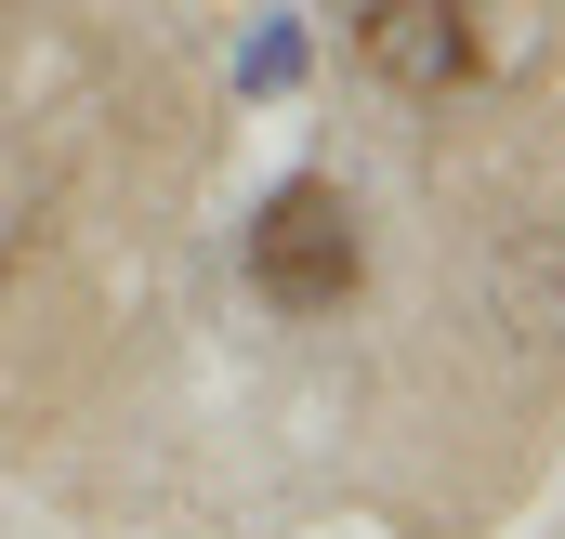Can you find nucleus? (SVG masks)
I'll return each instance as SVG.
<instances>
[{"label":"nucleus","instance_id":"1","mask_svg":"<svg viewBox=\"0 0 565 539\" xmlns=\"http://www.w3.org/2000/svg\"><path fill=\"white\" fill-rule=\"evenodd\" d=\"M237 251H250V289H264L277 316H342V303H355V276H369L355 198H342V184H316V171L277 184V198L250 211V237H237Z\"/></svg>","mask_w":565,"mask_h":539},{"label":"nucleus","instance_id":"2","mask_svg":"<svg viewBox=\"0 0 565 539\" xmlns=\"http://www.w3.org/2000/svg\"><path fill=\"white\" fill-rule=\"evenodd\" d=\"M355 53L395 93H447V80L487 66V27H473V0H369L355 13Z\"/></svg>","mask_w":565,"mask_h":539},{"label":"nucleus","instance_id":"3","mask_svg":"<svg viewBox=\"0 0 565 539\" xmlns=\"http://www.w3.org/2000/svg\"><path fill=\"white\" fill-rule=\"evenodd\" d=\"M289 66H302V40H289V27H264V40H250V66H237V80H250V93H289Z\"/></svg>","mask_w":565,"mask_h":539}]
</instances>
